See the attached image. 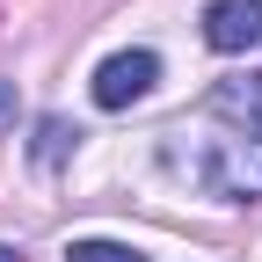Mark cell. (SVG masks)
I'll use <instances>...</instances> for the list:
<instances>
[{"mask_svg": "<svg viewBox=\"0 0 262 262\" xmlns=\"http://www.w3.org/2000/svg\"><path fill=\"white\" fill-rule=\"evenodd\" d=\"M168 168H182L219 204H262V131H226L204 146H168Z\"/></svg>", "mask_w": 262, "mask_h": 262, "instance_id": "cell-1", "label": "cell"}, {"mask_svg": "<svg viewBox=\"0 0 262 262\" xmlns=\"http://www.w3.org/2000/svg\"><path fill=\"white\" fill-rule=\"evenodd\" d=\"M160 80V58L153 51H110L102 66H95V102L102 110H131V102H146Z\"/></svg>", "mask_w": 262, "mask_h": 262, "instance_id": "cell-2", "label": "cell"}, {"mask_svg": "<svg viewBox=\"0 0 262 262\" xmlns=\"http://www.w3.org/2000/svg\"><path fill=\"white\" fill-rule=\"evenodd\" d=\"M204 44L211 51H255L262 44V0H211L204 8Z\"/></svg>", "mask_w": 262, "mask_h": 262, "instance_id": "cell-3", "label": "cell"}, {"mask_svg": "<svg viewBox=\"0 0 262 262\" xmlns=\"http://www.w3.org/2000/svg\"><path fill=\"white\" fill-rule=\"evenodd\" d=\"M211 117L241 124V131H262V73H226L211 88Z\"/></svg>", "mask_w": 262, "mask_h": 262, "instance_id": "cell-4", "label": "cell"}, {"mask_svg": "<svg viewBox=\"0 0 262 262\" xmlns=\"http://www.w3.org/2000/svg\"><path fill=\"white\" fill-rule=\"evenodd\" d=\"M73 146H80V131L66 124V117H44V124H37V160H44V168H58Z\"/></svg>", "mask_w": 262, "mask_h": 262, "instance_id": "cell-5", "label": "cell"}, {"mask_svg": "<svg viewBox=\"0 0 262 262\" xmlns=\"http://www.w3.org/2000/svg\"><path fill=\"white\" fill-rule=\"evenodd\" d=\"M66 262H146V255L124 248V241H102V233H95V241H73V248H66Z\"/></svg>", "mask_w": 262, "mask_h": 262, "instance_id": "cell-6", "label": "cell"}, {"mask_svg": "<svg viewBox=\"0 0 262 262\" xmlns=\"http://www.w3.org/2000/svg\"><path fill=\"white\" fill-rule=\"evenodd\" d=\"M15 124V80H0V131Z\"/></svg>", "mask_w": 262, "mask_h": 262, "instance_id": "cell-7", "label": "cell"}, {"mask_svg": "<svg viewBox=\"0 0 262 262\" xmlns=\"http://www.w3.org/2000/svg\"><path fill=\"white\" fill-rule=\"evenodd\" d=\"M0 262H22V248H8V241H0Z\"/></svg>", "mask_w": 262, "mask_h": 262, "instance_id": "cell-8", "label": "cell"}]
</instances>
